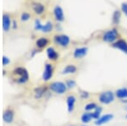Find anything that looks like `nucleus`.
<instances>
[{"label": "nucleus", "mask_w": 127, "mask_h": 126, "mask_svg": "<svg viewBox=\"0 0 127 126\" xmlns=\"http://www.w3.org/2000/svg\"><path fill=\"white\" fill-rule=\"evenodd\" d=\"M54 41L57 44L62 46V47H67L69 43V38L68 36L65 35H59L54 36Z\"/></svg>", "instance_id": "5"}, {"label": "nucleus", "mask_w": 127, "mask_h": 126, "mask_svg": "<svg viewBox=\"0 0 127 126\" xmlns=\"http://www.w3.org/2000/svg\"><path fill=\"white\" fill-rule=\"evenodd\" d=\"M53 28V25L51 22H48L46 25H42V28H41V30H42V32H49Z\"/></svg>", "instance_id": "22"}, {"label": "nucleus", "mask_w": 127, "mask_h": 126, "mask_svg": "<svg viewBox=\"0 0 127 126\" xmlns=\"http://www.w3.org/2000/svg\"><path fill=\"white\" fill-rule=\"evenodd\" d=\"M10 19H9V16L7 15H4L3 16V28L5 31H8L10 27Z\"/></svg>", "instance_id": "16"}, {"label": "nucleus", "mask_w": 127, "mask_h": 126, "mask_svg": "<svg viewBox=\"0 0 127 126\" xmlns=\"http://www.w3.org/2000/svg\"><path fill=\"white\" fill-rule=\"evenodd\" d=\"M54 15L57 20L59 21H63L64 20V14H63V10L59 6H56L54 9Z\"/></svg>", "instance_id": "13"}, {"label": "nucleus", "mask_w": 127, "mask_h": 126, "mask_svg": "<svg viewBox=\"0 0 127 126\" xmlns=\"http://www.w3.org/2000/svg\"><path fill=\"white\" fill-rule=\"evenodd\" d=\"M93 114H92V113H84L82 115H81V122H82L83 124H87L89 123L90 121L93 119Z\"/></svg>", "instance_id": "17"}, {"label": "nucleus", "mask_w": 127, "mask_h": 126, "mask_svg": "<svg viewBox=\"0 0 127 126\" xmlns=\"http://www.w3.org/2000/svg\"><path fill=\"white\" fill-rule=\"evenodd\" d=\"M115 95L111 91H106L99 95V101L103 104H109L114 101Z\"/></svg>", "instance_id": "3"}, {"label": "nucleus", "mask_w": 127, "mask_h": 126, "mask_svg": "<svg viewBox=\"0 0 127 126\" xmlns=\"http://www.w3.org/2000/svg\"><path fill=\"white\" fill-rule=\"evenodd\" d=\"M81 97L82 99H87L89 97V93L87 91H81Z\"/></svg>", "instance_id": "27"}, {"label": "nucleus", "mask_w": 127, "mask_h": 126, "mask_svg": "<svg viewBox=\"0 0 127 126\" xmlns=\"http://www.w3.org/2000/svg\"><path fill=\"white\" fill-rule=\"evenodd\" d=\"M126 110H127V105H126Z\"/></svg>", "instance_id": "31"}, {"label": "nucleus", "mask_w": 127, "mask_h": 126, "mask_svg": "<svg viewBox=\"0 0 127 126\" xmlns=\"http://www.w3.org/2000/svg\"><path fill=\"white\" fill-rule=\"evenodd\" d=\"M47 55H48V58L51 60H56L59 57L57 52L53 48H48L47 49Z\"/></svg>", "instance_id": "14"}, {"label": "nucleus", "mask_w": 127, "mask_h": 126, "mask_svg": "<svg viewBox=\"0 0 127 126\" xmlns=\"http://www.w3.org/2000/svg\"><path fill=\"white\" fill-rule=\"evenodd\" d=\"M14 73H15V75L19 76L16 80L17 83H19V84H23V83H26L28 80L29 76H28V72L26 69L17 68L14 70Z\"/></svg>", "instance_id": "2"}, {"label": "nucleus", "mask_w": 127, "mask_h": 126, "mask_svg": "<svg viewBox=\"0 0 127 126\" xmlns=\"http://www.w3.org/2000/svg\"><path fill=\"white\" fill-rule=\"evenodd\" d=\"M65 84H66L67 88H69V89L74 88V87L76 86V82H75V80H67Z\"/></svg>", "instance_id": "25"}, {"label": "nucleus", "mask_w": 127, "mask_h": 126, "mask_svg": "<svg viewBox=\"0 0 127 126\" xmlns=\"http://www.w3.org/2000/svg\"><path fill=\"white\" fill-rule=\"evenodd\" d=\"M114 119V115L113 114H105V115H103L97 119V120L95 121V125H104V124H107L108 123L109 121H111L112 119Z\"/></svg>", "instance_id": "7"}, {"label": "nucleus", "mask_w": 127, "mask_h": 126, "mask_svg": "<svg viewBox=\"0 0 127 126\" xmlns=\"http://www.w3.org/2000/svg\"><path fill=\"white\" fill-rule=\"evenodd\" d=\"M42 26V25H41L39 20H36V25H35V28H36V30H41Z\"/></svg>", "instance_id": "30"}, {"label": "nucleus", "mask_w": 127, "mask_h": 126, "mask_svg": "<svg viewBox=\"0 0 127 126\" xmlns=\"http://www.w3.org/2000/svg\"><path fill=\"white\" fill-rule=\"evenodd\" d=\"M3 119L5 123L7 124H10L13 122L14 119V113L13 111L11 110H6L4 113H3Z\"/></svg>", "instance_id": "11"}, {"label": "nucleus", "mask_w": 127, "mask_h": 126, "mask_svg": "<svg viewBox=\"0 0 127 126\" xmlns=\"http://www.w3.org/2000/svg\"><path fill=\"white\" fill-rule=\"evenodd\" d=\"M49 89L53 91V92L56 93V94H64V93L67 90V86L66 84H64V82L61 81H55L50 84L49 86Z\"/></svg>", "instance_id": "1"}, {"label": "nucleus", "mask_w": 127, "mask_h": 126, "mask_svg": "<svg viewBox=\"0 0 127 126\" xmlns=\"http://www.w3.org/2000/svg\"><path fill=\"white\" fill-rule=\"evenodd\" d=\"M120 13L119 11H115L113 15V20L115 24H118L120 22Z\"/></svg>", "instance_id": "24"}, {"label": "nucleus", "mask_w": 127, "mask_h": 126, "mask_svg": "<svg viewBox=\"0 0 127 126\" xmlns=\"http://www.w3.org/2000/svg\"><path fill=\"white\" fill-rule=\"evenodd\" d=\"M77 70V68L73 64H69L65 67L64 69L62 70L63 75H69V74H75Z\"/></svg>", "instance_id": "12"}, {"label": "nucleus", "mask_w": 127, "mask_h": 126, "mask_svg": "<svg viewBox=\"0 0 127 126\" xmlns=\"http://www.w3.org/2000/svg\"><path fill=\"white\" fill-rule=\"evenodd\" d=\"M115 96L120 99L127 98V88L123 87V88L118 89L115 92Z\"/></svg>", "instance_id": "15"}, {"label": "nucleus", "mask_w": 127, "mask_h": 126, "mask_svg": "<svg viewBox=\"0 0 127 126\" xmlns=\"http://www.w3.org/2000/svg\"><path fill=\"white\" fill-rule=\"evenodd\" d=\"M45 91H46V89H45L44 87H39V88L36 89V90H35V93H36L35 97H36V98H40V97H42L45 93Z\"/></svg>", "instance_id": "20"}, {"label": "nucleus", "mask_w": 127, "mask_h": 126, "mask_svg": "<svg viewBox=\"0 0 127 126\" xmlns=\"http://www.w3.org/2000/svg\"><path fill=\"white\" fill-rule=\"evenodd\" d=\"M126 119H127V115H126Z\"/></svg>", "instance_id": "32"}, {"label": "nucleus", "mask_w": 127, "mask_h": 126, "mask_svg": "<svg viewBox=\"0 0 127 126\" xmlns=\"http://www.w3.org/2000/svg\"><path fill=\"white\" fill-rule=\"evenodd\" d=\"M87 48H76L74 52V57L75 58H83L84 56H86L87 54Z\"/></svg>", "instance_id": "10"}, {"label": "nucleus", "mask_w": 127, "mask_h": 126, "mask_svg": "<svg viewBox=\"0 0 127 126\" xmlns=\"http://www.w3.org/2000/svg\"><path fill=\"white\" fill-rule=\"evenodd\" d=\"M118 32L115 29L109 30L106 31L103 36V40L106 42H113L118 38Z\"/></svg>", "instance_id": "4"}, {"label": "nucleus", "mask_w": 127, "mask_h": 126, "mask_svg": "<svg viewBox=\"0 0 127 126\" xmlns=\"http://www.w3.org/2000/svg\"><path fill=\"white\" fill-rule=\"evenodd\" d=\"M113 47L115 48L123 51L124 52L127 53V42L124 40H119L116 42H114Z\"/></svg>", "instance_id": "9"}, {"label": "nucleus", "mask_w": 127, "mask_h": 126, "mask_svg": "<svg viewBox=\"0 0 127 126\" xmlns=\"http://www.w3.org/2000/svg\"><path fill=\"white\" fill-rule=\"evenodd\" d=\"M69 126H73V125H69Z\"/></svg>", "instance_id": "33"}, {"label": "nucleus", "mask_w": 127, "mask_h": 126, "mask_svg": "<svg viewBox=\"0 0 127 126\" xmlns=\"http://www.w3.org/2000/svg\"><path fill=\"white\" fill-rule=\"evenodd\" d=\"M102 110H103V109H102L101 107H97V108L94 110L93 113H92V114H93V118L94 119H96V120H97V119H99V118L101 117L100 115H101Z\"/></svg>", "instance_id": "21"}, {"label": "nucleus", "mask_w": 127, "mask_h": 126, "mask_svg": "<svg viewBox=\"0 0 127 126\" xmlns=\"http://www.w3.org/2000/svg\"><path fill=\"white\" fill-rule=\"evenodd\" d=\"M53 66L52 64H47L45 65V69H44V71H43V74H42V80H45V81H48L52 78L53 76Z\"/></svg>", "instance_id": "6"}, {"label": "nucleus", "mask_w": 127, "mask_h": 126, "mask_svg": "<svg viewBox=\"0 0 127 126\" xmlns=\"http://www.w3.org/2000/svg\"><path fill=\"white\" fill-rule=\"evenodd\" d=\"M121 9H122L123 11H124V13L126 14V15H127V3H122V5H121Z\"/></svg>", "instance_id": "29"}, {"label": "nucleus", "mask_w": 127, "mask_h": 126, "mask_svg": "<svg viewBox=\"0 0 127 126\" xmlns=\"http://www.w3.org/2000/svg\"><path fill=\"white\" fill-rule=\"evenodd\" d=\"M30 19V15L27 13H23L21 15V20L22 21H26Z\"/></svg>", "instance_id": "26"}, {"label": "nucleus", "mask_w": 127, "mask_h": 126, "mask_svg": "<svg viewBox=\"0 0 127 126\" xmlns=\"http://www.w3.org/2000/svg\"><path fill=\"white\" fill-rule=\"evenodd\" d=\"M97 107L98 106L95 102H90L85 106V110L86 111H93V110H95Z\"/></svg>", "instance_id": "23"}, {"label": "nucleus", "mask_w": 127, "mask_h": 126, "mask_svg": "<svg viewBox=\"0 0 127 126\" xmlns=\"http://www.w3.org/2000/svg\"><path fill=\"white\" fill-rule=\"evenodd\" d=\"M32 8H33L34 11L36 12L37 15H41V14L42 13V12L44 11V7L42 4H41V3H33V6H32Z\"/></svg>", "instance_id": "18"}, {"label": "nucleus", "mask_w": 127, "mask_h": 126, "mask_svg": "<svg viewBox=\"0 0 127 126\" xmlns=\"http://www.w3.org/2000/svg\"><path fill=\"white\" fill-rule=\"evenodd\" d=\"M36 46H37L38 48H44L45 46L48 45V41L47 38H45V37H41L37 41H36Z\"/></svg>", "instance_id": "19"}, {"label": "nucleus", "mask_w": 127, "mask_h": 126, "mask_svg": "<svg viewBox=\"0 0 127 126\" xmlns=\"http://www.w3.org/2000/svg\"><path fill=\"white\" fill-rule=\"evenodd\" d=\"M75 101H76V98L75 96L70 95L67 97L66 99V102H67V107H68V112L69 113H72L74 108H75Z\"/></svg>", "instance_id": "8"}, {"label": "nucleus", "mask_w": 127, "mask_h": 126, "mask_svg": "<svg viewBox=\"0 0 127 126\" xmlns=\"http://www.w3.org/2000/svg\"><path fill=\"white\" fill-rule=\"evenodd\" d=\"M9 62H10V60H9V58H7L6 56L3 57V65L5 66V65H7V64H9Z\"/></svg>", "instance_id": "28"}]
</instances>
